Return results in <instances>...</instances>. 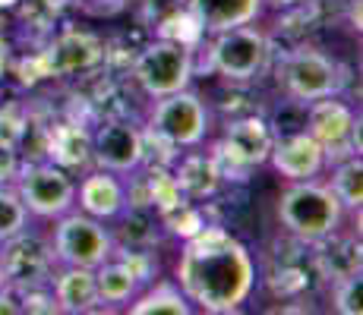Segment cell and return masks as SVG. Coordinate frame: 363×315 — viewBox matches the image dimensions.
<instances>
[{
	"label": "cell",
	"mask_w": 363,
	"mask_h": 315,
	"mask_svg": "<svg viewBox=\"0 0 363 315\" xmlns=\"http://www.w3.org/2000/svg\"><path fill=\"white\" fill-rule=\"evenodd\" d=\"M174 281L196 309L225 315L237 312L256 290V262L247 243L237 240L225 224H212L184 240Z\"/></svg>",
	"instance_id": "6da1fadb"
},
{
	"label": "cell",
	"mask_w": 363,
	"mask_h": 315,
	"mask_svg": "<svg viewBox=\"0 0 363 315\" xmlns=\"http://www.w3.org/2000/svg\"><path fill=\"white\" fill-rule=\"evenodd\" d=\"M345 208L335 199L329 183L316 180H294L278 199V221L284 234L303 243H316L341 227Z\"/></svg>",
	"instance_id": "7a4b0ae2"
},
{
	"label": "cell",
	"mask_w": 363,
	"mask_h": 315,
	"mask_svg": "<svg viewBox=\"0 0 363 315\" xmlns=\"http://www.w3.org/2000/svg\"><path fill=\"white\" fill-rule=\"evenodd\" d=\"M272 67V41L269 35L253 29V23L215 32L206 45V69L218 73L231 86H250L262 79Z\"/></svg>",
	"instance_id": "3957f363"
},
{
	"label": "cell",
	"mask_w": 363,
	"mask_h": 315,
	"mask_svg": "<svg viewBox=\"0 0 363 315\" xmlns=\"http://www.w3.org/2000/svg\"><path fill=\"white\" fill-rule=\"evenodd\" d=\"M347 67L316 47H294L278 63V86L291 101H316V98L341 95L347 82Z\"/></svg>",
	"instance_id": "277c9868"
},
{
	"label": "cell",
	"mask_w": 363,
	"mask_h": 315,
	"mask_svg": "<svg viewBox=\"0 0 363 315\" xmlns=\"http://www.w3.org/2000/svg\"><path fill=\"white\" fill-rule=\"evenodd\" d=\"M193 76H196L193 73V47L152 35V41H145L136 51L130 79L149 98H164L180 88H190Z\"/></svg>",
	"instance_id": "5b68a950"
},
{
	"label": "cell",
	"mask_w": 363,
	"mask_h": 315,
	"mask_svg": "<svg viewBox=\"0 0 363 315\" xmlns=\"http://www.w3.org/2000/svg\"><path fill=\"white\" fill-rule=\"evenodd\" d=\"M13 189L19 193L23 205L29 208L35 218H60L76 205V183L73 173H67L64 167L51 164V161H23L19 173L13 180Z\"/></svg>",
	"instance_id": "8992f818"
},
{
	"label": "cell",
	"mask_w": 363,
	"mask_h": 315,
	"mask_svg": "<svg viewBox=\"0 0 363 315\" xmlns=\"http://www.w3.org/2000/svg\"><path fill=\"white\" fill-rule=\"evenodd\" d=\"M303 126L323 145L325 164L360 155V114H354V108L341 101V95L306 101Z\"/></svg>",
	"instance_id": "52a82bcc"
},
{
	"label": "cell",
	"mask_w": 363,
	"mask_h": 315,
	"mask_svg": "<svg viewBox=\"0 0 363 315\" xmlns=\"http://www.w3.org/2000/svg\"><path fill=\"white\" fill-rule=\"evenodd\" d=\"M57 227L51 234V246L57 265H79V268H99L104 258H111L114 252V236L104 227V221L92 218L86 212L60 214Z\"/></svg>",
	"instance_id": "ba28073f"
},
{
	"label": "cell",
	"mask_w": 363,
	"mask_h": 315,
	"mask_svg": "<svg viewBox=\"0 0 363 315\" xmlns=\"http://www.w3.org/2000/svg\"><path fill=\"white\" fill-rule=\"evenodd\" d=\"M145 126H152L164 139H171L177 149H196L208 136L212 120H208L206 101L190 88H180V92L155 98V108H152Z\"/></svg>",
	"instance_id": "9c48e42d"
},
{
	"label": "cell",
	"mask_w": 363,
	"mask_h": 315,
	"mask_svg": "<svg viewBox=\"0 0 363 315\" xmlns=\"http://www.w3.org/2000/svg\"><path fill=\"white\" fill-rule=\"evenodd\" d=\"M0 268H4V281L16 287L32 284H51L54 271H57V258L48 236L35 234V230H19L16 236L0 243Z\"/></svg>",
	"instance_id": "30bf717a"
},
{
	"label": "cell",
	"mask_w": 363,
	"mask_h": 315,
	"mask_svg": "<svg viewBox=\"0 0 363 315\" xmlns=\"http://www.w3.org/2000/svg\"><path fill=\"white\" fill-rule=\"evenodd\" d=\"M41 51H45L51 79H82V76L101 69L104 38L89 29H79V25H67L57 35L51 32Z\"/></svg>",
	"instance_id": "8fae6325"
},
{
	"label": "cell",
	"mask_w": 363,
	"mask_h": 315,
	"mask_svg": "<svg viewBox=\"0 0 363 315\" xmlns=\"http://www.w3.org/2000/svg\"><path fill=\"white\" fill-rule=\"evenodd\" d=\"M143 126L133 117H104L92 130V164L111 173L143 167Z\"/></svg>",
	"instance_id": "7c38bea8"
},
{
	"label": "cell",
	"mask_w": 363,
	"mask_h": 315,
	"mask_svg": "<svg viewBox=\"0 0 363 315\" xmlns=\"http://www.w3.org/2000/svg\"><path fill=\"white\" fill-rule=\"evenodd\" d=\"M45 161L79 173L92 167V130L69 114H54L45 123Z\"/></svg>",
	"instance_id": "4fadbf2b"
},
{
	"label": "cell",
	"mask_w": 363,
	"mask_h": 315,
	"mask_svg": "<svg viewBox=\"0 0 363 315\" xmlns=\"http://www.w3.org/2000/svg\"><path fill=\"white\" fill-rule=\"evenodd\" d=\"M265 164H272L291 183L294 180H316L325 171V151L306 130L275 132V142H272Z\"/></svg>",
	"instance_id": "5bb4252c"
},
{
	"label": "cell",
	"mask_w": 363,
	"mask_h": 315,
	"mask_svg": "<svg viewBox=\"0 0 363 315\" xmlns=\"http://www.w3.org/2000/svg\"><path fill=\"white\" fill-rule=\"evenodd\" d=\"M310 262H313L316 281L332 287L363 271V246L357 236H341L335 230V234L323 236V240L310 243Z\"/></svg>",
	"instance_id": "9a60e30c"
},
{
	"label": "cell",
	"mask_w": 363,
	"mask_h": 315,
	"mask_svg": "<svg viewBox=\"0 0 363 315\" xmlns=\"http://www.w3.org/2000/svg\"><path fill=\"white\" fill-rule=\"evenodd\" d=\"M221 142L234 151L240 161H247L250 167H262L269 161V151H272V142H275V130L272 123L259 114H240V117H231L225 123V136Z\"/></svg>",
	"instance_id": "2e32d148"
},
{
	"label": "cell",
	"mask_w": 363,
	"mask_h": 315,
	"mask_svg": "<svg viewBox=\"0 0 363 315\" xmlns=\"http://www.w3.org/2000/svg\"><path fill=\"white\" fill-rule=\"evenodd\" d=\"M51 290L57 299V312L67 315H86V312H101L99 287H95V268H79V265H60L54 271Z\"/></svg>",
	"instance_id": "e0dca14e"
},
{
	"label": "cell",
	"mask_w": 363,
	"mask_h": 315,
	"mask_svg": "<svg viewBox=\"0 0 363 315\" xmlns=\"http://www.w3.org/2000/svg\"><path fill=\"white\" fill-rule=\"evenodd\" d=\"M76 205H79V212L92 214L99 221H114L127 208L123 180H117V173L95 167L82 177L79 189H76Z\"/></svg>",
	"instance_id": "ac0fdd59"
},
{
	"label": "cell",
	"mask_w": 363,
	"mask_h": 315,
	"mask_svg": "<svg viewBox=\"0 0 363 315\" xmlns=\"http://www.w3.org/2000/svg\"><path fill=\"white\" fill-rule=\"evenodd\" d=\"M174 180H177L180 193L193 202H202L206 205L208 199H215L221 189V177L218 167L208 151H180L177 161L171 164Z\"/></svg>",
	"instance_id": "d6986e66"
},
{
	"label": "cell",
	"mask_w": 363,
	"mask_h": 315,
	"mask_svg": "<svg viewBox=\"0 0 363 315\" xmlns=\"http://www.w3.org/2000/svg\"><path fill=\"white\" fill-rule=\"evenodd\" d=\"M262 6H265V0H190V10L196 13L206 35L256 23Z\"/></svg>",
	"instance_id": "ffe728a7"
},
{
	"label": "cell",
	"mask_w": 363,
	"mask_h": 315,
	"mask_svg": "<svg viewBox=\"0 0 363 315\" xmlns=\"http://www.w3.org/2000/svg\"><path fill=\"white\" fill-rule=\"evenodd\" d=\"M117 227L111 230L114 246H133V249H155L162 243V221L152 208H123L117 214Z\"/></svg>",
	"instance_id": "44dd1931"
},
{
	"label": "cell",
	"mask_w": 363,
	"mask_h": 315,
	"mask_svg": "<svg viewBox=\"0 0 363 315\" xmlns=\"http://www.w3.org/2000/svg\"><path fill=\"white\" fill-rule=\"evenodd\" d=\"M127 312L130 315H155V312H164V315H190L193 312V303L184 297L177 284H167V281H158L155 287H149L145 293H136V297L127 303Z\"/></svg>",
	"instance_id": "7402d4cb"
},
{
	"label": "cell",
	"mask_w": 363,
	"mask_h": 315,
	"mask_svg": "<svg viewBox=\"0 0 363 315\" xmlns=\"http://www.w3.org/2000/svg\"><path fill=\"white\" fill-rule=\"evenodd\" d=\"M95 287H99V299L101 306H117V303H130L139 293L136 277L127 271V265L117 262L114 256L104 258V262L95 268Z\"/></svg>",
	"instance_id": "603a6c76"
},
{
	"label": "cell",
	"mask_w": 363,
	"mask_h": 315,
	"mask_svg": "<svg viewBox=\"0 0 363 315\" xmlns=\"http://www.w3.org/2000/svg\"><path fill=\"white\" fill-rule=\"evenodd\" d=\"M329 189L335 193V199L341 202V208H360L363 202V161L360 155H351V158H341L335 161V171H332V183Z\"/></svg>",
	"instance_id": "cb8c5ba5"
},
{
	"label": "cell",
	"mask_w": 363,
	"mask_h": 315,
	"mask_svg": "<svg viewBox=\"0 0 363 315\" xmlns=\"http://www.w3.org/2000/svg\"><path fill=\"white\" fill-rule=\"evenodd\" d=\"M143 180H145V193H149V205L152 212H167V208L180 205L186 199L180 193L177 180H174V171L167 164H143Z\"/></svg>",
	"instance_id": "d4e9b609"
},
{
	"label": "cell",
	"mask_w": 363,
	"mask_h": 315,
	"mask_svg": "<svg viewBox=\"0 0 363 315\" xmlns=\"http://www.w3.org/2000/svg\"><path fill=\"white\" fill-rule=\"evenodd\" d=\"M158 221H162L164 234L177 236V240H190V236H196L208 224V214H206V205H202V202L184 199L180 205H174V208H167V212L158 214Z\"/></svg>",
	"instance_id": "484cf974"
},
{
	"label": "cell",
	"mask_w": 363,
	"mask_h": 315,
	"mask_svg": "<svg viewBox=\"0 0 363 315\" xmlns=\"http://www.w3.org/2000/svg\"><path fill=\"white\" fill-rule=\"evenodd\" d=\"M152 35H155V38L177 41V45H184V47H199L202 41H206V29H202V23L196 19V13H193L190 6L174 13L171 19H164Z\"/></svg>",
	"instance_id": "4316f807"
},
{
	"label": "cell",
	"mask_w": 363,
	"mask_h": 315,
	"mask_svg": "<svg viewBox=\"0 0 363 315\" xmlns=\"http://www.w3.org/2000/svg\"><path fill=\"white\" fill-rule=\"evenodd\" d=\"M111 256L117 258V262L127 265V271L133 277H136L139 287H149L152 281H158V271H162V265H158V256L155 249H133V246H114Z\"/></svg>",
	"instance_id": "83f0119b"
},
{
	"label": "cell",
	"mask_w": 363,
	"mask_h": 315,
	"mask_svg": "<svg viewBox=\"0 0 363 315\" xmlns=\"http://www.w3.org/2000/svg\"><path fill=\"white\" fill-rule=\"evenodd\" d=\"M26 224H29V208L23 205L19 193L13 189V183L0 186V243L26 230Z\"/></svg>",
	"instance_id": "f1b7e54d"
},
{
	"label": "cell",
	"mask_w": 363,
	"mask_h": 315,
	"mask_svg": "<svg viewBox=\"0 0 363 315\" xmlns=\"http://www.w3.org/2000/svg\"><path fill=\"white\" fill-rule=\"evenodd\" d=\"M6 73L16 76V82L23 88H35V86H41V82L51 79V69H48V60H45V51H41V47L19 54V57H10Z\"/></svg>",
	"instance_id": "f546056e"
},
{
	"label": "cell",
	"mask_w": 363,
	"mask_h": 315,
	"mask_svg": "<svg viewBox=\"0 0 363 315\" xmlns=\"http://www.w3.org/2000/svg\"><path fill=\"white\" fill-rule=\"evenodd\" d=\"M29 104L23 101H6L0 104V142L13 145V149H19V142H23L26 130H29Z\"/></svg>",
	"instance_id": "4dcf8cb0"
},
{
	"label": "cell",
	"mask_w": 363,
	"mask_h": 315,
	"mask_svg": "<svg viewBox=\"0 0 363 315\" xmlns=\"http://www.w3.org/2000/svg\"><path fill=\"white\" fill-rule=\"evenodd\" d=\"M332 309L338 315H360L363 312V271L332 284Z\"/></svg>",
	"instance_id": "1f68e13d"
},
{
	"label": "cell",
	"mask_w": 363,
	"mask_h": 315,
	"mask_svg": "<svg viewBox=\"0 0 363 315\" xmlns=\"http://www.w3.org/2000/svg\"><path fill=\"white\" fill-rule=\"evenodd\" d=\"M184 6H190V0H139V23L152 35L164 19H171L174 13H180Z\"/></svg>",
	"instance_id": "d6a6232c"
},
{
	"label": "cell",
	"mask_w": 363,
	"mask_h": 315,
	"mask_svg": "<svg viewBox=\"0 0 363 315\" xmlns=\"http://www.w3.org/2000/svg\"><path fill=\"white\" fill-rule=\"evenodd\" d=\"M16 290H19V299H23V315H54L57 312V299H54L51 284L16 287Z\"/></svg>",
	"instance_id": "836d02e7"
},
{
	"label": "cell",
	"mask_w": 363,
	"mask_h": 315,
	"mask_svg": "<svg viewBox=\"0 0 363 315\" xmlns=\"http://www.w3.org/2000/svg\"><path fill=\"white\" fill-rule=\"evenodd\" d=\"M19 164H23V155H19V149L0 142V186H6V183H13V180H16Z\"/></svg>",
	"instance_id": "e575fe53"
},
{
	"label": "cell",
	"mask_w": 363,
	"mask_h": 315,
	"mask_svg": "<svg viewBox=\"0 0 363 315\" xmlns=\"http://www.w3.org/2000/svg\"><path fill=\"white\" fill-rule=\"evenodd\" d=\"M0 315H23V299L13 284L0 287Z\"/></svg>",
	"instance_id": "d590c367"
},
{
	"label": "cell",
	"mask_w": 363,
	"mask_h": 315,
	"mask_svg": "<svg viewBox=\"0 0 363 315\" xmlns=\"http://www.w3.org/2000/svg\"><path fill=\"white\" fill-rule=\"evenodd\" d=\"M10 57H13V45L4 38V32H0V82H4V76H6V67H10Z\"/></svg>",
	"instance_id": "8d00e7d4"
},
{
	"label": "cell",
	"mask_w": 363,
	"mask_h": 315,
	"mask_svg": "<svg viewBox=\"0 0 363 315\" xmlns=\"http://www.w3.org/2000/svg\"><path fill=\"white\" fill-rule=\"evenodd\" d=\"M269 6H275V10H294V6H303L310 4V0H265Z\"/></svg>",
	"instance_id": "74e56055"
},
{
	"label": "cell",
	"mask_w": 363,
	"mask_h": 315,
	"mask_svg": "<svg viewBox=\"0 0 363 315\" xmlns=\"http://www.w3.org/2000/svg\"><path fill=\"white\" fill-rule=\"evenodd\" d=\"M26 0H0V13H6V10H16V6H23Z\"/></svg>",
	"instance_id": "f35d334b"
},
{
	"label": "cell",
	"mask_w": 363,
	"mask_h": 315,
	"mask_svg": "<svg viewBox=\"0 0 363 315\" xmlns=\"http://www.w3.org/2000/svg\"><path fill=\"white\" fill-rule=\"evenodd\" d=\"M4 284H6V281H4V268H0V287H4Z\"/></svg>",
	"instance_id": "ab89813d"
}]
</instances>
